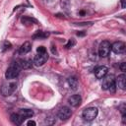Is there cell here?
<instances>
[{
    "instance_id": "obj_1",
    "label": "cell",
    "mask_w": 126,
    "mask_h": 126,
    "mask_svg": "<svg viewBox=\"0 0 126 126\" xmlns=\"http://www.w3.org/2000/svg\"><path fill=\"white\" fill-rule=\"evenodd\" d=\"M98 114V110L97 108L95 107H89V108H86L83 113H82V116L83 118L86 120V121H92L94 120Z\"/></svg>"
},
{
    "instance_id": "obj_2",
    "label": "cell",
    "mask_w": 126,
    "mask_h": 126,
    "mask_svg": "<svg viewBox=\"0 0 126 126\" xmlns=\"http://www.w3.org/2000/svg\"><path fill=\"white\" fill-rule=\"evenodd\" d=\"M17 88V84L16 83H9V84H3L0 88V93L2 94V95L4 96H8L10 94H12L15 90Z\"/></svg>"
},
{
    "instance_id": "obj_3",
    "label": "cell",
    "mask_w": 126,
    "mask_h": 126,
    "mask_svg": "<svg viewBox=\"0 0 126 126\" xmlns=\"http://www.w3.org/2000/svg\"><path fill=\"white\" fill-rule=\"evenodd\" d=\"M111 50V45L108 40H103L100 42L98 47V54L100 57H106L108 56L109 52Z\"/></svg>"
},
{
    "instance_id": "obj_4",
    "label": "cell",
    "mask_w": 126,
    "mask_h": 126,
    "mask_svg": "<svg viewBox=\"0 0 126 126\" xmlns=\"http://www.w3.org/2000/svg\"><path fill=\"white\" fill-rule=\"evenodd\" d=\"M20 68H18L15 64L14 65H12L11 67H9L8 69H7V71H6V73H5V77H6V79H8V80H12V79H15V78H17L18 76H19V74H20Z\"/></svg>"
},
{
    "instance_id": "obj_5",
    "label": "cell",
    "mask_w": 126,
    "mask_h": 126,
    "mask_svg": "<svg viewBox=\"0 0 126 126\" xmlns=\"http://www.w3.org/2000/svg\"><path fill=\"white\" fill-rule=\"evenodd\" d=\"M48 59V54L46 52H43V53H37V55L34 56L33 58V64L37 67L39 66H42Z\"/></svg>"
},
{
    "instance_id": "obj_6",
    "label": "cell",
    "mask_w": 126,
    "mask_h": 126,
    "mask_svg": "<svg viewBox=\"0 0 126 126\" xmlns=\"http://www.w3.org/2000/svg\"><path fill=\"white\" fill-rule=\"evenodd\" d=\"M102 84H101V88L103 90H108L112 85L115 84V78L113 75H105L102 78Z\"/></svg>"
},
{
    "instance_id": "obj_7",
    "label": "cell",
    "mask_w": 126,
    "mask_h": 126,
    "mask_svg": "<svg viewBox=\"0 0 126 126\" xmlns=\"http://www.w3.org/2000/svg\"><path fill=\"white\" fill-rule=\"evenodd\" d=\"M71 114H72V111H71V109H70L69 107H67V106L61 107V108L58 110V113H57L58 118H60L61 120H66V119H68V118L71 116Z\"/></svg>"
},
{
    "instance_id": "obj_8",
    "label": "cell",
    "mask_w": 126,
    "mask_h": 126,
    "mask_svg": "<svg viewBox=\"0 0 126 126\" xmlns=\"http://www.w3.org/2000/svg\"><path fill=\"white\" fill-rule=\"evenodd\" d=\"M126 49V45L122 41H116L111 45V50L114 53H123Z\"/></svg>"
},
{
    "instance_id": "obj_9",
    "label": "cell",
    "mask_w": 126,
    "mask_h": 126,
    "mask_svg": "<svg viewBox=\"0 0 126 126\" xmlns=\"http://www.w3.org/2000/svg\"><path fill=\"white\" fill-rule=\"evenodd\" d=\"M108 72V68L106 66H98L94 70V75L97 79H102Z\"/></svg>"
},
{
    "instance_id": "obj_10",
    "label": "cell",
    "mask_w": 126,
    "mask_h": 126,
    "mask_svg": "<svg viewBox=\"0 0 126 126\" xmlns=\"http://www.w3.org/2000/svg\"><path fill=\"white\" fill-rule=\"evenodd\" d=\"M115 85L121 90L126 89V76H125V74H121L115 79Z\"/></svg>"
},
{
    "instance_id": "obj_11",
    "label": "cell",
    "mask_w": 126,
    "mask_h": 126,
    "mask_svg": "<svg viewBox=\"0 0 126 126\" xmlns=\"http://www.w3.org/2000/svg\"><path fill=\"white\" fill-rule=\"evenodd\" d=\"M81 101H82V97L80 94H73L71 95L69 98H68V102L71 106H74V107H77L78 105L81 104Z\"/></svg>"
},
{
    "instance_id": "obj_12",
    "label": "cell",
    "mask_w": 126,
    "mask_h": 126,
    "mask_svg": "<svg viewBox=\"0 0 126 126\" xmlns=\"http://www.w3.org/2000/svg\"><path fill=\"white\" fill-rule=\"evenodd\" d=\"M14 64L20 69H29L32 67V62L29 60H25V59H19Z\"/></svg>"
},
{
    "instance_id": "obj_13",
    "label": "cell",
    "mask_w": 126,
    "mask_h": 126,
    "mask_svg": "<svg viewBox=\"0 0 126 126\" xmlns=\"http://www.w3.org/2000/svg\"><path fill=\"white\" fill-rule=\"evenodd\" d=\"M10 119H11V121H12L14 124H16V125H21V124L23 123V121H24L25 118H24L21 114H19V113H13V114H11Z\"/></svg>"
},
{
    "instance_id": "obj_14",
    "label": "cell",
    "mask_w": 126,
    "mask_h": 126,
    "mask_svg": "<svg viewBox=\"0 0 126 126\" xmlns=\"http://www.w3.org/2000/svg\"><path fill=\"white\" fill-rule=\"evenodd\" d=\"M19 114H21L24 118H30L33 115V111L32 109H28V108H22L19 110Z\"/></svg>"
},
{
    "instance_id": "obj_15",
    "label": "cell",
    "mask_w": 126,
    "mask_h": 126,
    "mask_svg": "<svg viewBox=\"0 0 126 126\" xmlns=\"http://www.w3.org/2000/svg\"><path fill=\"white\" fill-rule=\"evenodd\" d=\"M31 48H32V45H31V43L29 42V41H26V42H24L23 44H22V46L20 47V53L21 54H26V53H28L30 50H31Z\"/></svg>"
},
{
    "instance_id": "obj_16",
    "label": "cell",
    "mask_w": 126,
    "mask_h": 126,
    "mask_svg": "<svg viewBox=\"0 0 126 126\" xmlns=\"http://www.w3.org/2000/svg\"><path fill=\"white\" fill-rule=\"evenodd\" d=\"M22 23L25 24V25H32V24H37V21L32 17H28V16H25V17H22L21 19Z\"/></svg>"
},
{
    "instance_id": "obj_17",
    "label": "cell",
    "mask_w": 126,
    "mask_h": 126,
    "mask_svg": "<svg viewBox=\"0 0 126 126\" xmlns=\"http://www.w3.org/2000/svg\"><path fill=\"white\" fill-rule=\"evenodd\" d=\"M49 35L48 32H41V31H38L36 32V33H34L32 35V38L33 39H40V38H45Z\"/></svg>"
},
{
    "instance_id": "obj_18",
    "label": "cell",
    "mask_w": 126,
    "mask_h": 126,
    "mask_svg": "<svg viewBox=\"0 0 126 126\" xmlns=\"http://www.w3.org/2000/svg\"><path fill=\"white\" fill-rule=\"evenodd\" d=\"M68 84H69V86H70V88L72 89V90H77V88H78V82H77V80L75 79V78H69L68 79Z\"/></svg>"
},
{
    "instance_id": "obj_19",
    "label": "cell",
    "mask_w": 126,
    "mask_h": 126,
    "mask_svg": "<svg viewBox=\"0 0 126 126\" xmlns=\"http://www.w3.org/2000/svg\"><path fill=\"white\" fill-rule=\"evenodd\" d=\"M75 44H76V40H75L74 38H70L69 41H68V43H67L65 46H66V48H71V47H73Z\"/></svg>"
},
{
    "instance_id": "obj_20",
    "label": "cell",
    "mask_w": 126,
    "mask_h": 126,
    "mask_svg": "<svg viewBox=\"0 0 126 126\" xmlns=\"http://www.w3.org/2000/svg\"><path fill=\"white\" fill-rule=\"evenodd\" d=\"M10 47H11V43H10V42H8V41H5V42H4V45H3V51H5V50L9 49Z\"/></svg>"
},
{
    "instance_id": "obj_21",
    "label": "cell",
    "mask_w": 126,
    "mask_h": 126,
    "mask_svg": "<svg viewBox=\"0 0 126 126\" xmlns=\"http://www.w3.org/2000/svg\"><path fill=\"white\" fill-rule=\"evenodd\" d=\"M36 51H37V53H43V52H46V48L44 46H39V47H37Z\"/></svg>"
},
{
    "instance_id": "obj_22",
    "label": "cell",
    "mask_w": 126,
    "mask_h": 126,
    "mask_svg": "<svg viewBox=\"0 0 126 126\" xmlns=\"http://www.w3.org/2000/svg\"><path fill=\"white\" fill-rule=\"evenodd\" d=\"M119 68H120V70H121L122 72H125V71H126V63H125V62H122V63L120 64Z\"/></svg>"
},
{
    "instance_id": "obj_23",
    "label": "cell",
    "mask_w": 126,
    "mask_h": 126,
    "mask_svg": "<svg viewBox=\"0 0 126 126\" xmlns=\"http://www.w3.org/2000/svg\"><path fill=\"white\" fill-rule=\"evenodd\" d=\"M27 124H28V126H35V122L32 121V120H30Z\"/></svg>"
},
{
    "instance_id": "obj_24",
    "label": "cell",
    "mask_w": 126,
    "mask_h": 126,
    "mask_svg": "<svg viewBox=\"0 0 126 126\" xmlns=\"http://www.w3.org/2000/svg\"><path fill=\"white\" fill-rule=\"evenodd\" d=\"M121 6H122V8L126 7V0H121Z\"/></svg>"
},
{
    "instance_id": "obj_25",
    "label": "cell",
    "mask_w": 126,
    "mask_h": 126,
    "mask_svg": "<svg viewBox=\"0 0 126 126\" xmlns=\"http://www.w3.org/2000/svg\"><path fill=\"white\" fill-rule=\"evenodd\" d=\"M86 34V32H77V35H79V36H84Z\"/></svg>"
},
{
    "instance_id": "obj_26",
    "label": "cell",
    "mask_w": 126,
    "mask_h": 126,
    "mask_svg": "<svg viewBox=\"0 0 126 126\" xmlns=\"http://www.w3.org/2000/svg\"><path fill=\"white\" fill-rule=\"evenodd\" d=\"M51 50H52V53H55V52H56V49L54 48V46H52V48H51Z\"/></svg>"
}]
</instances>
